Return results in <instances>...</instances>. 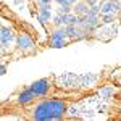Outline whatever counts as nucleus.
Masks as SVG:
<instances>
[{
	"instance_id": "nucleus-8",
	"label": "nucleus",
	"mask_w": 121,
	"mask_h": 121,
	"mask_svg": "<svg viewBox=\"0 0 121 121\" xmlns=\"http://www.w3.org/2000/svg\"><path fill=\"white\" fill-rule=\"evenodd\" d=\"M110 108H121V86L118 89V92L112 97V107Z\"/></svg>"
},
{
	"instance_id": "nucleus-7",
	"label": "nucleus",
	"mask_w": 121,
	"mask_h": 121,
	"mask_svg": "<svg viewBox=\"0 0 121 121\" xmlns=\"http://www.w3.org/2000/svg\"><path fill=\"white\" fill-rule=\"evenodd\" d=\"M89 3L86 2V0H78L74 3V13L78 16H81V15H87V11H89Z\"/></svg>"
},
{
	"instance_id": "nucleus-11",
	"label": "nucleus",
	"mask_w": 121,
	"mask_h": 121,
	"mask_svg": "<svg viewBox=\"0 0 121 121\" xmlns=\"http://www.w3.org/2000/svg\"><path fill=\"white\" fill-rule=\"evenodd\" d=\"M53 0H36V3H37V7H40V5H50Z\"/></svg>"
},
{
	"instance_id": "nucleus-14",
	"label": "nucleus",
	"mask_w": 121,
	"mask_h": 121,
	"mask_svg": "<svg viewBox=\"0 0 121 121\" xmlns=\"http://www.w3.org/2000/svg\"><path fill=\"white\" fill-rule=\"evenodd\" d=\"M86 2L89 3V7H94V5H95V3H97L99 0H86Z\"/></svg>"
},
{
	"instance_id": "nucleus-3",
	"label": "nucleus",
	"mask_w": 121,
	"mask_h": 121,
	"mask_svg": "<svg viewBox=\"0 0 121 121\" xmlns=\"http://www.w3.org/2000/svg\"><path fill=\"white\" fill-rule=\"evenodd\" d=\"M55 74H48L45 78H40L37 81L29 84V87L34 91L36 95H58V97H69V95H78L84 92L87 87L82 89H65L61 86H58L55 81Z\"/></svg>"
},
{
	"instance_id": "nucleus-2",
	"label": "nucleus",
	"mask_w": 121,
	"mask_h": 121,
	"mask_svg": "<svg viewBox=\"0 0 121 121\" xmlns=\"http://www.w3.org/2000/svg\"><path fill=\"white\" fill-rule=\"evenodd\" d=\"M11 16L15 18L13 26L16 29V44H15V50L10 53L7 61H16V60H21V58L34 56L37 55L40 50L45 48L44 44H40V37H39L37 31L31 24L21 21L15 15H11Z\"/></svg>"
},
{
	"instance_id": "nucleus-13",
	"label": "nucleus",
	"mask_w": 121,
	"mask_h": 121,
	"mask_svg": "<svg viewBox=\"0 0 121 121\" xmlns=\"http://www.w3.org/2000/svg\"><path fill=\"white\" fill-rule=\"evenodd\" d=\"M55 3H58V5H69L68 3V0H53Z\"/></svg>"
},
{
	"instance_id": "nucleus-9",
	"label": "nucleus",
	"mask_w": 121,
	"mask_h": 121,
	"mask_svg": "<svg viewBox=\"0 0 121 121\" xmlns=\"http://www.w3.org/2000/svg\"><path fill=\"white\" fill-rule=\"evenodd\" d=\"M73 11V5H58L56 13L58 15H66V13H71Z\"/></svg>"
},
{
	"instance_id": "nucleus-15",
	"label": "nucleus",
	"mask_w": 121,
	"mask_h": 121,
	"mask_svg": "<svg viewBox=\"0 0 121 121\" xmlns=\"http://www.w3.org/2000/svg\"><path fill=\"white\" fill-rule=\"evenodd\" d=\"M76 2H78V0H68V3H69V5H74Z\"/></svg>"
},
{
	"instance_id": "nucleus-10",
	"label": "nucleus",
	"mask_w": 121,
	"mask_h": 121,
	"mask_svg": "<svg viewBox=\"0 0 121 121\" xmlns=\"http://www.w3.org/2000/svg\"><path fill=\"white\" fill-rule=\"evenodd\" d=\"M110 120H121V108H108Z\"/></svg>"
},
{
	"instance_id": "nucleus-5",
	"label": "nucleus",
	"mask_w": 121,
	"mask_h": 121,
	"mask_svg": "<svg viewBox=\"0 0 121 121\" xmlns=\"http://www.w3.org/2000/svg\"><path fill=\"white\" fill-rule=\"evenodd\" d=\"M47 44L45 47L48 48H63L71 44V40L66 36V26H58V28H50L47 32Z\"/></svg>"
},
{
	"instance_id": "nucleus-6",
	"label": "nucleus",
	"mask_w": 121,
	"mask_h": 121,
	"mask_svg": "<svg viewBox=\"0 0 121 121\" xmlns=\"http://www.w3.org/2000/svg\"><path fill=\"white\" fill-rule=\"evenodd\" d=\"M50 5H40L37 7V11H36V16L40 21V24L45 28V31H48V26H47V21L52 19V11H50Z\"/></svg>"
},
{
	"instance_id": "nucleus-16",
	"label": "nucleus",
	"mask_w": 121,
	"mask_h": 121,
	"mask_svg": "<svg viewBox=\"0 0 121 121\" xmlns=\"http://www.w3.org/2000/svg\"><path fill=\"white\" fill-rule=\"evenodd\" d=\"M99 2H100V3H103V2H107V0H99Z\"/></svg>"
},
{
	"instance_id": "nucleus-12",
	"label": "nucleus",
	"mask_w": 121,
	"mask_h": 121,
	"mask_svg": "<svg viewBox=\"0 0 121 121\" xmlns=\"http://www.w3.org/2000/svg\"><path fill=\"white\" fill-rule=\"evenodd\" d=\"M0 74L3 76V74H7V61H2V73Z\"/></svg>"
},
{
	"instance_id": "nucleus-4",
	"label": "nucleus",
	"mask_w": 121,
	"mask_h": 121,
	"mask_svg": "<svg viewBox=\"0 0 121 121\" xmlns=\"http://www.w3.org/2000/svg\"><path fill=\"white\" fill-rule=\"evenodd\" d=\"M15 44H16L15 26L13 24L7 26L5 23H2V28H0V55H2V60L10 56V53L15 50Z\"/></svg>"
},
{
	"instance_id": "nucleus-1",
	"label": "nucleus",
	"mask_w": 121,
	"mask_h": 121,
	"mask_svg": "<svg viewBox=\"0 0 121 121\" xmlns=\"http://www.w3.org/2000/svg\"><path fill=\"white\" fill-rule=\"evenodd\" d=\"M99 92V87H87L84 92L69 97L58 95H37L26 105H0V116L16 118L24 121H61L69 120L68 113L74 103L89 99Z\"/></svg>"
}]
</instances>
